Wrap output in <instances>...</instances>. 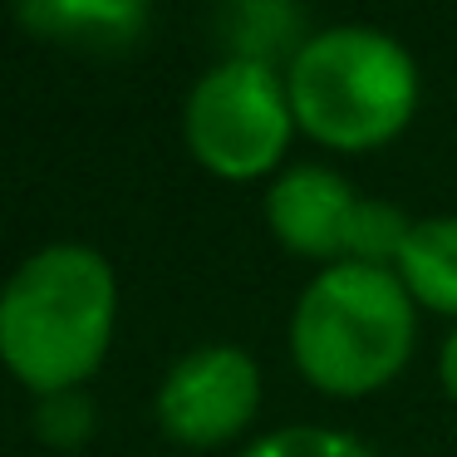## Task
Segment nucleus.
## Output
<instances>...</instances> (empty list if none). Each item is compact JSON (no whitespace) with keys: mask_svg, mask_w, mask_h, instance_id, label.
Instances as JSON below:
<instances>
[{"mask_svg":"<svg viewBox=\"0 0 457 457\" xmlns=\"http://www.w3.org/2000/svg\"><path fill=\"white\" fill-rule=\"evenodd\" d=\"M119 320V280L94 246H45L0 290V364L30 394L60 398L99 374Z\"/></svg>","mask_w":457,"mask_h":457,"instance_id":"nucleus-1","label":"nucleus"},{"mask_svg":"<svg viewBox=\"0 0 457 457\" xmlns=\"http://www.w3.org/2000/svg\"><path fill=\"white\" fill-rule=\"evenodd\" d=\"M413 310L398 270L325 266L290 315V354L320 394L364 398L408 364L418 339Z\"/></svg>","mask_w":457,"mask_h":457,"instance_id":"nucleus-2","label":"nucleus"},{"mask_svg":"<svg viewBox=\"0 0 457 457\" xmlns=\"http://www.w3.org/2000/svg\"><path fill=\"white\" fill-rule=\"evenodd\" d=\"M295 129L335 153L384 148L413 123L418 64L374 25H329L305 35L286 70Z\"/></svg>","mask_w":457,"mask_h":457,"instance_id":"nucleus-3","label":"nucleus"},{"mask_svg":"<svg viewBox=\"0 0 457 457\" xmlns=\"http://www.w3.org/2000/svg\"><path fill=\"white\" fill-rule=\"evenodd\" d=\"M187 148L207 172L227 182H251L280 168L295 133V113H290V89L286 74L276 64L261 60H221L197 79L187 94Z\"/></svg>","mask_w":457,"mask_h":457,"instance_id":"nucleus-4","label":"nucleus"},{"mask_svg":"<svg viewBox=\"0 0 457 457\" xmlns=\"http://www.w3.org/2000/svg\"><path fill=\"white\" fill-rule=\"evenodd\" d=\"M261 408V369L237 345H202L168 369L158 388V423L172 443L221 447L246 433Z\"/></svg>","mask_w":457,"mask_h":457,"instance_id":"nucleus-5","label":"nucleus"},{"mask_svg":"<svg viewBox=\"0 0 457 457\" xmlns=\"http://www.w3.org/2000/svg\"><path fill=\"white\" fill-rule=\"evenodd\" d=\"M359 212H364V197L320 162H300V168L280 172L266 197V221L280 246L305 261H325V266L349 261Z\"/></svg>","mask_w":457,"mask_h":457,"instance_id":"nucleus-6","label":"nucleus"},{"mask_svg":"<svg viewBox=\"0 0 457 457\" xmlns=\"http://www.w3.org/2000/svg\"><path fill=\"white\" fill-rule=\"evenodd\" d=\"M21 25L40 40L74 50H129L148 30L143 0H35L21 5Z\"/></svg>","mask_w":457,"mask_h":457,"instance_id":"nucleus-7","label":"nucleus"},{"mask_svg":"<svg viewBox=\"0 0 457 457\" xmlns=\"http://www.w3.org/2000/svg\"><path fill=\"white\" fill-rule=\"evenodd\" d=\"M394 270L408 286L413 305L437 310V315H457V217L413 221Z\"/></svg>","mask_w":457,"mask_h":457,"instance_id":"nucleus-8","label":"nucleus"},{"mask_svg":"<svg viewBox=\"0 0 457 457\" xmlns=\"http://www.w3.org/2000/svg\"><path fill=\"white\" fill-rule=\"evenodd\" d=\"M241 457H374L359 437L349 433H329V428H280L266 433L261 443H251Z\"/></svg>","mask_w":457,"mask_h":457,"instance_id":"nucleus-9","label":"nucleus"},{"mask_svg":"<svg viewBox=\"0 0 457 457\" xmlns=\"http://www.w3.org/2000/svg\"><path fill=\"white\" fill-rule=\"evenodd\" d=\"M231 21H241L237 30V60H261L270 64V45L286 40V30H300V15L295 11H280V5H241Z\"/></svg>","mask_w":457,"mask_h":457,"instance_id":"nucleus-10","label":"nucleus"},{"mask_svg":"<svg viewBox=\"0 0 457 457\" xmlns=\"http://www.w3.org/2000/svg\"><path fill=\"white\" fill-rule=\"evenodd\" d=\"M40 428H45V437H60V443H70V437L89 433V403H84L79 394H60V398H45Z\"/></svg>","mask_w":457,"mask_h":457,"instance_id":"nucleus-11","label":"nucleus"},{"mask_svg":"<svg viewBox=\"0 0 457 457\" xmlns=\"http://www.w3.org/2000/svg\"><path fill=\"white\" fill-rule=\"evenodd\" d=\"M437 374H443L447 398L457 403V325H453V335H447V345H443V359H437Z\"/></svg>","mask_w":457,"mask_h":457,"instance_id":"nucleus-12","label":"nucleus"}]
</instances>
